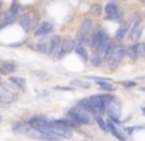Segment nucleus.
I'll return each mask as SVG.
<instances>
[{
    "label": "nucleus",
    "instance_id": "obj_6",
    "mask_svg": "<svg viewBox=\"0 0 145 141\" xmlns=\"http://www.w3.org/2000/svg\"><path fill=\"white\" fill-rule=\"evenodd\" d=\"M63 38L61 36H53L50 39V53L48 55L50 56H56V58H59L61 56V50H63Z\"/></svg>",
    "mask_w": 145,
    "mask_h": 141
},
{
    "label": "nucleus",
    "instance_id": "obj_14",
    "mask_svg": "<svg viewBox=\"0 0 145 141\" xmlns=\"http://www.w3.org/2000/svg\"><path fill=\"white\" fill-rule=\"evenodd\" d=\"M75 53L80 56V58L83 60V61H88L89 60V56H88V52H86V49H84V46H76V49H75Z\"/></svg>",
    "mask_w": 145,
    "mask_h": 141
},
{
    "label": "nucleus",
    "instance_id": "obj_10",
    "mask_svg": "<svg viewBox=\"0 0 145 141\" xmlns=\"http://www.w3.org/2000/svg\"><path fill=\"white\" fill-rule=\"evenodd\" d=\"M129 34V25L128 24H125V22H123V24H120V27L117 28V31H116V41H122L123 38L125 36H128Z\"/></svg>",
    "mask_w": 145,
    "mask_h": 141
},
{
    "label": "nucleus",
    "instance_id": "obj_20",
    "mask_svg": "<svg viewBox=\"0 0 145 141\" xmlns=\"http://www.w3.org/2000/svg\"><path fill=\"white\" fill-rule=\"evenodd\" d=\"M98 85H100V89H101V91H112V89H114V88L111 86L109 81H105V83H98Z\"/></svg>",
    "mask_w": 145,
    "mask_h": 141
},
{
    "label": "nucleus",
    "instance_id": "obj_16",
    "mask_svg": "<svg viewBox=\"0 0 145 141\" xmlns=\"http://www.w3.org/2000/svg\"><path fill=\"white\" fill-rule=\"evenodd\" d=\"M10 83L19 86L20 89H24V88H25V80H24L22 77H11V78H10Z\"/></svg>",
    "mask_w": 145,
    "mask_h": 141
},
{
    "label": "nucleus",
    "instance_id": "obj_4",
    "mask_svg": "<svg viewBox=\"0 0 145 141\" xmlns=\"http://www.w3.org/2000/svg\"><path fill=\"white\" fill-rule=\"evenodd\" d=\"M17 89L14 86H11L10 83H0V100L5 103H10L16 99Z\"/></svg>",
    "mask_w": 145,
    "mask_h": 141
},
{
    "label": "nucleus",
    "instance_id": "obj_3",
    "mask_svg": "<svg viewBox=\"0 0 145 141\" xmlns=\"http://www.w3.org/2000/svg\"><path fill=\"white\" fill-rule=\"evenodd\" d=\"M67 118H69L70 121H73L75 124H89V122H91V115H89V111L84 110L83 107H76V108L69 110Z\"/></svg>",
    "mask_w": 145,
    "mask_h": 141
},
{
    "label": "nucleus",
    "instance_id": "obj_12",
    "mask_svg": "<svg viewBox=\"0 0 145 141\" xmlns=\"http://www.w3.org/2000/svg\"><path fill=\"white\" fill-rule=\"evenodd\" d=\"M76 49V46H75V42H73V39H66L63 42V50H61V56L63 55H66V53H69V52H72V50H75Z\"/></svg>",
    "mask_w": 145,
    "mask_h": 141
},
{
    "label": "nucleus",
    "instance_id": "obj_22",
    "mask_svg": "<svg viewBox=\"0 0 145 141\" xmlns=\"http://www.w3.org/2000/svg\"><path fill=\"white\" fill-rule=\"evenodd\" d=\"M123 85H125L126 88H133V86H134V81H125Z\"/></svg>",
    "mask_w": 145,
    "mask_h": 141
},
{
    "label": "nucleus",
    "instance_id": "obj_5",
    "mask_svg": "<svg viewBox=\"0 0 145 141\" xmlns=\"http://www.w3.org/2000/svg\"><path fill=\"white\" fill-rule=\"evenodd\" d=\"M125 55H126V47H123V46H112L108 61H109L112 66H116V64H119V63L122 61Z\"/></svg>",
    "mask_w": 145,
    "mask_h": 141
},
{
    "label": "nucleus",
    "instance_id": "obj_11",
    "mask_svg": "<svg viewBox=\"0 0 145 141\" xmlns=\"http://www.w3.org/2000/svg\"><path fill=\"white\" fill-rule=\"evenodd\" d=\"M142 30H144V25H142V22H139V24H137V25H136V27L131 30V33H129V38H131L133 42L137 44L139 38H140V34H142Z\"/></svg>",
    "mask_w": 145,
    "mask_h": 141
},
{
    "label": "nucleus",
    "instance_id": "obj_1",
    "mask_svg": "<svg viewBox=\"0 0 145 141\" xmlns=\"http://www.w3.org/2000/svg\"><path fill=\"white\" fill-rule=\"evenodd\" d=\"M97 27H95V22L92 19H84L80 27V31H78V46H83V44H89L91 46V41L92 38L95 36L97 33Z\"/></svg>",
    "mask_w": 145,
    "mask_h": 141
},
{
    "label": "nucleus",
    "instance_id": "obj_17",
    "mask_svg": "<svg viewBox=\"0 0 145 141\" xmlns=\"http://www.w3.org/2000/svg\"><path fill=\"white\" fill-rule=\"evenodd\" d=\"M97 122H98V125H100V128L101 130H105V132H111V128H109V121H105L101 116H98L97 118Z\"/></svg>",
    "mask_w": 145,
    "mask_h": 141
},
{
    "label": "nucleus",
    "instance_id": "obj_23",
    "mask_svg": "<svg viewBox=\"0 0 145 141\" xmlns=\"http://www.w3.org/2000/svg\"><path fill=\"white\" fill-rule=\"evenodd\" d=\"M142 91H145V88H142Z\"/></svg>",
    "mask_w": 145,
    "mask_h": 141
},
{
    "label": "nucleus",
    "instance_id": "obj_2",
    "mask_svg": "<svg viewBox=\"0 0 145 141\" xmlns=\"http://www.w3.org/2000/svg\"><path fill=\"white\" fill-rule=\"evenodd\" d=\"M112 46H114V44L111 42V39L108 38V39L105 41L103 44H101V47H100V49H98L97 52H95V55L92 56L91 64L97 68V66H100L103 61H106V60L109 58V53H111V49H112Z\"/></svg>",
    "mask_w": 145,
    "mask_h": 141
},
{
    "label": "nucleus",
    "instance_id": "obj_8",
    "mask_svg": "<svg viewBox=\"0 0 145 141\" xmlns=\"http://www.w3.org/2000/svg\"><path fill=\"white\" fill-rule=\"evenodd\" d=\"M52 31H53V24H50V22H42V24H39V27L36 28L35 36L36 38H44V36H47V34H50Z\"/></svg>",
    "mask_w": 145,
    "mask_h": 141
},
{
    "label": "nucleus",
    "instance_id": "obj_15",
    "mask_svg": "<svg viewBox=\"0 0 145 141\" xmlns=\"http://www.w3.org/2000/svg\"><path fill=\"white\" fill-rule=\"evenodd\" d=\"M20 27H22L25 31H28L30 28L33 27V24H31V17H30V16H25V17L20 19Z\"/></svg>",
    "mask_w": 145,
    "mask_h": 141
},
{
    "label": "nucleus",
    "instance_id": "obj_18",
    "mask_svg": "<svg viewBox=\"0 0 145 141\" xmlns=\"http://www.w3.org/2000/svg\"><path fill=\"white\" fill-rule=\"evenodd\" d=\"M13 130L14 132H30L28 128H27V124H22V122H14L13 124Z\"/></svg>",
    "mask_w": 145,
    "mask_h": 141
},
{
    "label": "nucleus",
    "instance_id": "obj_21",
    "mask_svg": "<svg viewBox=\"0 0 145 141\" xmlns=\"http://www.w3.org/2000/svg\"><path fill=\"white\" fill-rule=\"evenodd\" d=\"M72 85H80V86H81V88H89L88 85L84 83V81H78V80H75V81H73Z\"/></svg>",
    "mask_w": 145,
    "mask_h": 141
},
{
    "label": "nucleus",
    "instance_id": "obj_9",
    "mask_svg": "<svg viewBox=\"0 0 145 141\" xmlns=\"http://www.w3.org/2000/svg\"><path fill=\"white\" fill-rule=\"evenodd\" d=\"M108 115H109V118L112 119V121H120V107L116 105V102H112L109 107H108Z\"/></svg>",
    "mask_w": 145,
    "mask_h": 141
},
{
    "label": "nucleus",
    "instance_id": "obj_13",
    "mask_svg": "<svg viewBox=\"0 0 145 141\" xmlns=\"http://www.w3.org/2000/svg\"><path fill=\"white\" fill-rule=\"evenodd\" d=\"M14 71H16V64L11 63V61H5L3 66H2V69H0V74L8 75V74H13Z\"/></svg>",
    "mask_w": 145,
    "mask_h": 141
},
{
    "label": "nucleus",
    "instance_id": "obj_7",
    "mask_svg": "<svg viewBox=\"0 0 145 141\" xmlns=\"http://www.w3.org/2000/svg\"><path fill=\"white\" fill-rule=\"evenodd\" d=\"M108 38H109V36H108V33L105 30H98L97 33H95V36L92 38V41H91V47L97 52V50L101 47V44H103Z\"/></svg>",
    "mask_w": 145,
    "mask_h": 141
},
{
    "label": "nucleus",
    "instance_id": "obj_19",
    "mask_svg": "<svg viewBox=\"0 0 145 141\" xmlns=\"http://www.w3.org/2000/svg\"><path fill=\"white\" fill-rule=\"evenodd\" d=\"M134 50H136V53H137V56H145V44L144 42H140V44H136L134 46Z\"/></svg>",
    "mask_w": 145,
    "mask_h": 141
}]
</instances>
